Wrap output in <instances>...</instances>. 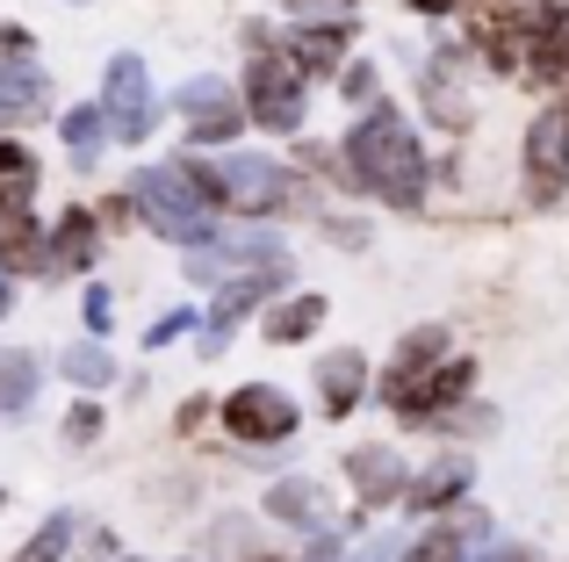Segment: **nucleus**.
<instances>
[{"label": "nucleus", "instance_id": "obj_40", "mask_svg": "<svg viewBox=\"0 0 569 562\" xmlns=\"http://www.w3.org/2000/svg\"><path fill=\"white\" fill-rule=\"evenodd\" d=\"M0 505H8V491H0Z\"/></svg>", "mask_w": 569, "mask_h": 562}, {"label": "nucleus", "instance_id": "obj_30", "mask_svg": "<svg viewBox=\"0 0 569 562\" xmlns=\"http://www.w3.org/2000/svg\"><path fill=\"white\" fill-rule=\"evenodd\" d=\"M181 332H194V310L181 303V310H167V318H152L144 324V353H159V347H173Z\"/></svg>", "mask_w": 569, "mask_h": 562}, {"label": "nucleus", "instance_id": "obj_16", "mask_svg": "<svg viewBox=\"0 0 569 562\" xmlns=\"http://www.w3.org/2000/svg\"><path fill=\"white\" fill-rule=\"evenodd\" d=\"M361 397H368V353L361 347H332L318 361V404H325V419H353Z\"/></svg>", "mask_w": 569, "mask_h": 562}, {"label": "nucleus", "instance_id": "obj_34", "mask_svg": "<svg viewBox=\"0 0 569 562\" xmlns=\"http://www.w3.org/2000/svg\"><path fill=\"white\" fill-rule=\"evenodd\" d=\"M347 8L353 0H281V14H310V22H332V14L347 22Z\"/></svg>", "mask_w": 569, "mask_h": 562}, {"label": "nucleus", "instance_id": "obj_4", "mask_svg": "<svg viewBox=\"0 0 569 562\" xmlns=\"http://www.w3.org/2000/svg\"><path fill=\"white\" fill-rule=\"evenodd\" d=\"M252 58H246V80H238V101H246V123L274 130V138H296L310 116V80L289 66V58L267 43V29H252Z\"/></svg>", "mask_w": 569, "mask_h": 562}, {"label": "nucleus", "instance_id": "obj_23", "mask_svg": "<svg viewBox=\"0 0 569 562\" xmlns=\"http://www.w3.org/2000/svg\"><path fill=\"white\" fill-rule=\"evenodd\" d=\"M58 368H66V382H80L87 397L116 382V353H109V339H80V347H66V353H58Z\"/></svg>", "mask_w": 569, "mask_h": 562}, {"label": "nucleus", "instance_id": "obj_21", "mask_svg": "<svg viewBox=\"0 0 569 562\" xmlns=\"http://www.w3.org/2000/svg\"><path fill=\"white\" fill-rule=\"evenodd\" d=\"M325 295L318 289H296V295H281V303H267V318H260V332L274 339V347H303V339H318V324H325Z\"/></svg>", "mask_w": 569, "mask_h": 562}, {"label": "nucleus", "instance_id": "obj_8", "mask_svg": "<svg viewBox=\"0 0 569 562\" xmlns=\"http://www.w3.org/2000/svg\"><path fill=\"white\" fill-rule=\"evenodd\" d=\"M289 274H296V260H289V268H260V274L223 281V289H217V303L202 310V324H194V332H202V353H209V361H217V353L231 347V339H238V324H246L252 310H260V303H267V295H274Z\"/></svg>", "mask_w": 569, "mask_h": 562}, {"label": "nucleus", "instance_id": "obj_27", "mask_svg": "<svg viewBox=\"0 0 569 562\" xmlns=\"http://www.w3.org/2000/svg\"><path fill=\"white\" fill-rule=\"evenodd\" d=\"M101 138H109V130H101V109L94 101H80V109H66V152H72V167H94V152H101Z\"/></svg>", "mask_w": 569, "mask_h": 562}, {"label": "nucleus", "instance_id": "obj_18", "mask_svg": "<svg viewBox=\"0 0 569 562\" xmlns=\"http://www.w3.org/2000/svg\"><path fill=\"white\" fill-rule=\"evenodd\" d=\"M483 534H490L483 512H461V520H432L397 562H476V541H483Z\"/></svg>", "mask_w": 569, "mask_h": 562}, {"label": "nucleus", "instance_id": "obj_37", "mask_svg": "<svg viewBox=\"0 0 569 562\" xmlns=\"http://www.w3.org/2000/svg\"><path fill=\"white\" fill-rule=\"evenodd\" d=\"M411 14H426V22H447V14H461V0H411Z\"/></svg>", "mask_w": 569, "mask_h": 562}, {"label": "nucleus", "instance_id": "obj_17", "mask_svg": "<svg viewBox=\"0 0 569 562\" xmlns=\"http://www.w3.org/2000/svg\"><path fill=\"white\" fill-rule=\"evenodd\" d=\"M455 361V339H447V324H411V332L397 339V353H389V375H382V397L403 390V382L432 375V368Z\"/></svg>", "mask_w": 569, "mask_h": 562}, {"label": "nucleus", "instance_id": "obj_36", "mask_svg": "<svg viewBox=\"0 0 569 562\" xmlns=\"http://www.w3.org/2000/svg\"><path fill=\"white\" fill-rule=\"evenodd\" d=\"M202 419H209V397H188V404H181V419H173V433L194 440V433H202Z\"/></svg>", "mask_w": 569, "mask_h": 562}, {"label": "nucleus", "instance_id": "obj_1", "mask_svg": "<svg viewBox=\"0 0 569 562\" xmlns=\"http://www.w3.org/2000/svg\"><path fill=\"white\" fill-rule=\"evenodd\" d=\"M339 159H347L353 195L382 202V210H426L432 167H426V144H418V130L403 123L397 101H368V109L353 116Z\"/></svg>", "mask_w": 569, "mask_h": 562}, {"label": "nucleus", "instance_id": "obj_6", "mask_svg": "<svg viewBox=\"0 0 569 562\" xmlns=\"http://www.w3.org/2000/svg\"><path fill=\"white\" fill-rule=\"evenodd\" d=\"M94 109H101V130H109L116 144H144L152 138V72H144V58L138 51H116L109 66H101V94H94Z\"/></svg>", "mask_w": 569, "mask_h": 562}, {"label": "nucleus", "instance_id": "obj_25", "mask_svg": "<svg viewBox=\"0 0 569 562\" xmlns=\"http://www.w3.org/2000/svg\"><path fill=\"white\" fill-rule=\"evenodd\" d=\"M37 382H43L37 353H22V347H8V353H0V411H29Z\"/></svg>", "mask_w": 569, "mask_h": 562}, {"label": "nucleus", "instance_id": "obj_41", "mask_svg": "<svg viewBox=\"0 0 569 562\" xmlns=\"http://www.w3.org/2000/svg\"><path fill=\"white\" fill-rule=\"evenodd\" d=\"M123 562H138V555H123Z\"/></svg>", "mask_w": 569, "mask_h": 562}, {"label": "nucleus", "instance_id": "obj_26", "mask_svg": "<svg viewBox=\"0 0 569 562\" xmlns=\"http://www.w3.org/2000/svg\"><path fill=\"white\" fill-rule=\"evenodd\" d=\"M72 534H80V520H72V512H51V520H43L8 562H66V555H72Z\"/></svg>", "mask_w": 569, "mask_h": 562}, {"label": "nucleus", "instance_id": "obj_13", "mask_svg": "<svg viewBox=\"0 0 569 562\" xmlns=\"http://www.w3.org/2000/svg\"><path fill=\"white\" fill-rule=\"evenodd\" d=\"M101 260V217L87 202H66L58 224L43 231V281H66V274H87Z\"/></svg>", "mask_w": 569, "mask_h": 562}, {"label": "nucleus", "instance_id": "obj_12", "mask_svg": "<svg viewBox=\"0 0 569 562\" xmlns=\"http://www.w3.org/2000/svg\"><path fill=\"white\" fill-rule=\"evenodd\" d=\"M347 483H353V505L361 512H389V505H403V491H411V469H403L397 448L361 440V448H347Z\"/></svg>", "mask_w": 569, "mask_h": 562}, {"label": "nucleus", "instance_id": "obj_31", "mask_svg": "<svg viewBox=\"0 0 569 562\" xmlns=\"http://www.w3.org/2000/svg\"><path fill=\"white\" fill-rule=\"evenodd\" d=\"M80 318H87V339H109V324H116V295H109V289H87V295H80Z\"/></svg>", "mask_w": 569, "mask_h": 562}, {"label": "nucleus", "instance_id": "obj_5", "mask_svg": "<svg viewBox=\"0 0 569 562\" xmlns=\"http://www.w3.org/2000/svg\"><path fill=\"white\" fill-rule=\"evenodd\" d=\"M217 425L238 448H281V440H296V425H303V404H296L289 390H274V382H238L217 404Z\"/></svg>", "mask_w": 569, "mask_h": 562}, {"label": "nucleus", "instance_id": "obj_10", "mask_svg": "<svg viewBox=\"0 0 569 562\" xmlns=\"http://www.w3.org/2000/svg\"><path fill=\"white\" fill-rule=\"evenodd\" d=\"M173 109L188 116V144H231L238 130H246V101H238V87L217 80V72H194L181 94H173Z\"/></svg>", "mask_w": 569, "mask_h": 562}, {"label": "nucleus", "instance_id": "obj_33", "mask_svg": "<svg viewBox=\"0 0 569 562\" xmlns=\"http://www.w3.org/2000/svg\"><path fill=\"white\" fill-rule=\"evenodd\" d=\"M512 8H519V0H461V14H469V37H476V29H490V22H505Z\"/></svg>", "mask_w": 569, "mask_h": 562}, {"label": "nucleus", "instance_id": "obj_24", "mask_svg": "<svg viewBox=\"0 0 569 562\" xmlns=\"http://www.w3.org/2000/svg\"><path fill=\"white\" fill-rule=\"evenodd\" d=\"M0 274H37L43 281V231L37 224H0Z\"/></svg>", "mask_w": 569, "mask_h": 562}, {"label": "nucleus", "instance_id": "obj_39", "mask_svg": "<svg viewBox=\"0 0 569 562\" xmlns=\"http://www.w3.org/2000/svg\"><path fill=\"white\" fill-rule=\"evenodd\" d=\"M246 562H281V555H267V549H260V555H246Z\"/></svg>", "mask_w": 569, "mask_h": 562}, {"label": "nucleus", "instance_id": "obj_29", "mask_svg": "<svg viewBox=\"0 0 569 562\" xmlns=\"http://www.w3.org/2000/svg\"><path fill=\"white\" fill-rule=\"evenodd\" d=\"M339 94H347L353 109H368V101H382V80H376V66H361V58H347V72H339Z\"/></svg>", "mask_w": 569, "mask_h": 562}, {"label": "nucleus", "instance_id": "obj_9", "mask_svg": "<svg viewBox=\"0 0 569 562\" xmlns=\"http://www.w3.org/2000/svg\"><path fill=\"white\" fill-rule=\"evenodd\" d=\"M469 390H476V361H461V353H455L447 368H432V375H418V382H403V390H389L382 411H397L403 425H426V433H432V425H440Z\"/></svg>", "mask_w": 569, "mask_h": 562}, {"label": "nucleus", "instance_id": "obj_20", "mask_svg": "<svg viewBox=\"0 0 569 562\" xmlns=\"http://www.w3.org/2000/svg\"><path fill=\"white\" fill-rule=\"evenodd\" d=\"M43 109H51V72L43 66H8V58H0V130L29 123V116H43Z\"/></svg>", "mask_w": 569, "mask_h": 562}, {"label": "nucleus", "instance_id": "obj_28", "mask_svg": "<svg viewBox=\"0 0 569 562\" xmlns=\"http://www.w3.org/2000/svg\"><path fill=\"white\" fill-rule=\"evenodd\" d=\"M101 425H109V411H101L94 397H80V404L66 411V440H72V448H94V440H101Z\"/></svg>", "mask_w": 569, "mask_h": 562}, {"label": "nucleus", "instance_id": "obj_7", "mask_svg": "<svg viewBox=\"0 0 569 562\" xmlns=\"http://www.w3.org/2000/svg\"><path fill=\"white\" fill-rule=\"evenodd\" d=\"M519 173H527V202H541V210H548V202H562V188H569V94H556L527 123Z\"/></svg>", "mask_w": 569, "mask_h": 562}, {"label": "nucleus", "instance_id": "obj_32", "mask_svg": "<svg viewBox=\"0 0 569 562\" xmlns=\"http://www.w3.org/2000/svg\"><path fill=\"white\" fill-rule=\"evenodd\" d=\"M303 562H347V526H332V520L310 526V555Z\"/></svg>", "mask_w": 569, "mask_h": 562}, {"label": "nucleus", "instance_id": "obj_14", "mask_svg": "<svg viewBox=\"0 0 569 562\" xmlns=\"http://www.w3.org/2000/svg\"><path fill=\"white\" fill-rule=\"evenodd\" d=\"M418 80H426V116L440 130H469L476 123V101H469V87H461V43H440Z\"/></svg>", "mask_w": 569, "mask_h": 562}, {"label": "nucleus", "instance_id": "obj_3", "mask_svg": "<svg viewBox=\"0 0 569 562\" xmlns=\"http://www.w3.org/2000/svg\"><path fill=\"white\" fill-rule=\"evenodd\" d=\"M123 195H130V210H138V224L159 231L167 245H188V253L217 245V210H209L202 188L188 181V167H138Z\"/></svg>", "mask_w": 569, "mask_h": 562}, {"label": "nucleus", "instance_id": "obj_19", "mask_svg": "<svg viewBox=\"0 0 569 562\" xmlns=\"http://www.w3.org/2000/svg\"><path fill=\"white\" fill-rule=\"evenodd\" d=\"M267 520H274V526H296V534L325 526V520H332V505H325V483H318V476H281L274 491H267Z\"/></svg>", "mask_w": 569, "mask_h": 562}, {"label": "nucleus", "instance_id": "obj_15", "mask_svg": "<svg viewBox=\"0 0 569 562\" xmlns=\"http://www.w3.org/2000/svg\"><path fill=\"white\" fill-rule=\"evenodd\" d=\"M37 188L43 167L22 138H0V224H37Z\"/></svg>", "mask_w": 569, "mask_h": 562}, {"label": "nucleus", "instance_id": "obj_22", "mask_svg": "<svg viewBox=\"0 0 569 562\" xmlns=\"http://www.w3.org/2000/svg\"><path fill=\"white\" fill-rule=\"evenodd\" d=\"M469 476H476L469 454H440V462H432L426 476L403 491V505H411V512H447L455 498H469Z\"/></svg>", "mask_w": 569, "mask_h": 562}, {"label": "nucleus", "instance_id": "obj_38", "mask_svg": "<svg viewBox=\"0 0 569 562\" xmlns=\"http://www.w3.org/2000/svg\"><path fill=\"white\" fill-rule=\"evenodd\" d=\"M8 310H14V281L0 274V318H8Z\"/></svg>", "mask_w": 569, "mask_h": 562}, {"label": "nucleus", "instance_id": "obj_2", "mask_svg": "<svg viewBox=\"0 0 569 562\" xmlns=\"http://www.w3.org/2000/svg\"><path fill=\"white\" fill-rule=\"evenodd\" d=\"M188 181L202 188L209 210H231V217H303L310 210V181L281 159L260 152H223V159H181Z\"/></svg>", "mask_w": 569, "mask_h": 562}, {"label": "nucleus", "instance_id": "obj_35", "mask_svg": "<svg viewBox=\"0 0 569 562\" xmlns=\"http://www.w3.org/2000/svg\"><path fill=\"white\" fill-rule=\"evenodd\" d=\"M72 549H80L87 562H123V549H116V534H109V526H94V534H87V541H72Z\"/></svg>", "mask_w": 569, "mask_h": 562}, {"label": "nucleus", "instance_id": "obj_11", "mask_svg": "<svg viewBox=\"0 0 569 562\" xmlns=\"http://www.w3.org/2000/svg\"><path fill=\"white\" fill-rule=\"evenodd\" d=\"M353 37H361V22H303V29H281L274 37V51L289 58L303 80H332V72H347V51H353Z\"/></svg>", "mask_w": 569, "mask_h": 562}]
</instances>
